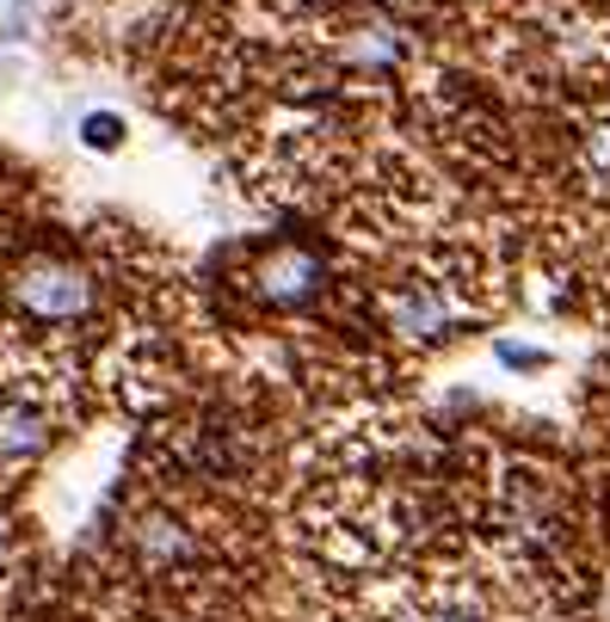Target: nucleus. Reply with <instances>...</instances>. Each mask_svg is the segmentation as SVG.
Here are the masks:
<instances>
[{
  "label": "nucleus",
  "mask_w": 610,
  "mask_h": 622,
  "mask_svg": "<svg viewBox=\"0 0 610 622\" xmlns=\"http://www.w3.org/2000/svg\"><path fill=\"white\" fill-rule=\"evenodd\" d=\"M118 555L124 580H136L148 598H191L235 561V530L191 500H142L118 517Z\"/></svg>",
  "instance_id": "nucleus-1"
},
{
  "label": "nucleus",
  "mask_w": 610,
  "mask_h": 622,
  "mask_svg": "<svg viewBox=\"0 0 610 622\" xmlns=\"http://www.w3.org/2000/svg\"><path fill=\"white\" fill-rule=\"evenodd\" d=\"M7 303L31 327H80L99 315V271L68 253H31L7 271Z\"/></svg>",
  "instance_id": "nucleus-2"
},
{
  "label": "nucleus",
  "mask_w": 610,
  "mask_h": 622,
  "mask_svg": "<svg viewBox=\"0 0 610 622\" xmlns=\"http://www.w3.org/2000/svg\"><path fill=\"white\" fill-rule=\"evenodd\" d=\"M383 320L407 345H444L469 320V296L444 271H407L383 290Z\"/></svg>",
  "instance_id": "nucleus-3"
},
{
  "label": "nucleus",
  "mask_w": 610,
  "mask_h": 622,
  "mask_svg": "<svg viewBox=\"0 0 610 622\" xmlns=\"http://www.w3.org/2000/svg\"><path fill=\"white\" fill-rule=\"evenodd\" d=\"M247 290H253V303H259V308L296 315V308H308L321 290H327V259H321L308 240H272V247L253 253Z\"/></svg>",
  "instance_id": "nucleus-4"
},
{
  "label": "nucleus",
  "mask_w": 610,
  "mask_h": 622,
  "mask_svg": "<svg viewBox=\"0 0 610 622\" xmlns=\"http://www.w3.org/2000/svg\"><path fill=\"white\" fill-rule=\"evenodd\" d=\"M62 407L31 383H0V468H31L56 451Z\"/></svg>",
  "instance_id": "nucleus-5"
},
{
  "label": "nucleus",
  "mask_w": 610,
  "mask_h": 622,
  "mask_svg": "<svg viewBox=\"0 0 610 622\" xmlns=\"http://www.w3.org/2000/svg\"><path fill=\"white\" fill-rule=\"evenodd\" d=\"M407 62V26L371 13V19H352V26L333 38V75H358V80H376V75H395Z\"/></svg>",
  "instance_id": "nucleus-6"
},
{
  "label": "nucleus",
  "mask_w": 610,
  "mask_h": 622,
  "mask_svg": "<svg viewBox=\"0 0 610 622\" xmlns=\"http://www.w3.org/2000/svg\"><path fill=\"white\" fill-rule=\"evenodd\" d=\"M383 622H500L475 580H432L420 592H401Z\"/></svg>",
  "instance_id": "nucleus-7"
},
{
  "label": "nucleus",
  "mask_w": 610,
  "mask_h": 622,
  "mask_svg": "<svg viewBox=\"0 0 610 622\" xmlns=\"http://www.w3.org/2000/svg\"><path fill=\"white\" fill-rule=\"evenodd\" d=\"M573 160H580V179H586V186L610 198V111L580 130V155H573Z\"/></svg>",
  "instance_id": "nucleus-8"
},
{
  "label": "nucleus",
  "mask_w": 610,
  "mask_h": 622,
  "mask_svg": "<svg viewBox=\"0 0 610 622\" xmlns=\"http://www.w3.org/2000/svg\"><path fill=\"white\" fill-rule=\"evenodd\" d=\"M130 622H223L210 604H191V598H148L142 610H130Z\"/></svg>",
  "instance_id": "nucleus-9"
},
{
  "label": "nucleus",
  "mask_w": 610,
  "mask_h": 622,
  "mask_svg": "<svg viewBox=\"0 0 610 622\" xmlns=\"http://www.w3.org/2000/svg\"><path fill=\"white\" fill-rule=\"evenodd\" d=\"M19 555H26V530H19L13 505L0 500V580H13L19 573Z\"/></svg>",
  "instance_id": "nucleus-10"
},
{
  "label": "nucleus",
  "mask_w": 610,
  "mask_h": 622,
  "mask_svg": "<svg viewBox=\"0 0 610 622\" xmlns=\"http://www.w3.org/2000/svg\"><path fill=\"white\" fill-rule=\"evenodd\" d=\"M118 142H124V124L111 111L106 118H87V148H118Z\"/></svg>",
  "instance_id": "nucleus-11"
}]
</instances>
